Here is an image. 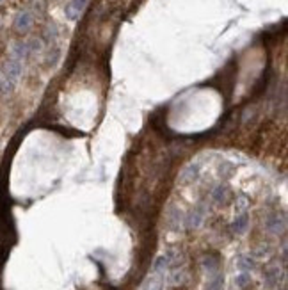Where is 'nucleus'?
<instances>
[{
  "instance_id": "39448f33",
  "label": "nucleus",
  "mask_w": 288,
  "mask_h": 290,
  "mask_svg": "<svg viewBox=\"0 0 288 290\" xmlns=\"http://www.w3.org/2000/svg\"><path fill=\"white\" fill-rule=\"evenodd\" d=\"M31 25H32V13L31 11H21V13H18V16H16V20H15L16 31L25 32V31L31 29Z\"/></svg>"
},
{
  "instance_id": "f03ea898",
  "label": "nucleus",
  "mask_w": 288,
  "mask_h": 290,
  "mask_svg": "<svg viewBox=\"0 0 288 290\" xmlns=\"http://www.w3.org/2000/svg\"><path fill=\"white\" fill-rule=\"evenodd\" d=\"M205 216H206V207L205 205H198V207H196L194 210L187 216V219H185L187 228H198V226L203 223Z\"/></svg>"
},
{
  "instance_id": "423d86ee",
  "label": "nucleus",
  "mask_w": 288,
  "mask_h": 290,
  "mask_svg": "<svg viewBox=\"0 0 288 290\" xmlns=\"http://www.w3.org/2000/svg\"><path fill=\"white\" fill-rule=\"evenodd\" d=\"M247 226H249V214L247 212H238L235 221H233L232 228L233 233H237V235H242V233L246 232Z\"/></svg>"
},
{
  "instance_id": "9b49d317",
  "label": "nucleus",
  "mask_w": 288,
  "mask_h": 290,
  "mask_svg": "<svg viewBox=\"0 0 288 290\" xmlns=\"http://www.w3.org/2000/svg\"><path fill=\"white\" fill-rule=\"evenodd\" d=\"M249 281H251V274H249V272H240V274L237 276L235 283H237V287H240V289H246Z\"/></svg>"
},
{
  "instance_id": "f8f14e48",
  "label": "nucleus",
  "mask_w": 288,
  "mask_h": 290,
  "mask_svg": "<svg viewBox=\"0 0 288 290\" xmlns=\"http://www.w3.org/2000/svg\"><path fill=\"white\" fill-rule=\"evenodd\" d=\"M0 2H2V0H0Z\"/></svg>"
},
{
  "instance_id": "20e7f679",
  "label": "nucleus",
  "mask_w": 288,
  "mask_h": 290,
  "mask_svg": "<svg viewBox=\"0 0 288 290\" xmlns=\"http://www.w3.org/2000/svg\"><path fill=\"white\" fill-rule=\"evenodd\" d=\"M199 175H201L199 164H189V166L181 171L180 180L183 181V183H192V181H196L198 178H199Z\"/></svg>"
},
{
  "instance_id": "1a4fd4ad",
  "label": "nucleus",
  "mask_w": 288,
  "mask_h": 290,
  "mask_svg": "<svg viewBox=\"0 0 288 290\" xmlns=\"http://www.w3.org/2000/svg\"><path fill=\"white\" fill-rule=\"evenodd\" d=\"M238 269H240V272H249V271L252 269V260L251 256H240L237 262Z\"/></svg>"
},
{
  "instance_id": "0eeeda50",
  "label": "nucleus",
  "mask_w": 288,
  "mask_h": 290,
  "mask_svg": "<svg viewBox=\"0 0 288 290\" xmlns=\"http://www.w3.org/2000/svg\"><path fill=\"white\" fill-rule=\"evenodd\" d=\"M164 276L165 274H155V272H151V276L144 283L143 290H164V283H165Z\"/></svg>"
},
{
  "instance_id": "f257e3e1",
  "label": "nucleus",
  "mask_w": 288,
  "mask_h": 290,
  "mask_svg": "<svg viewBox=\"0 0 288 290\" xmlns=\"http://www.w3.org/2000/svg\"><path fill=\"white\" fill-rule=\"evenodd\" d=\"M265 228H267V232L278 235V233H281L285 230V218L279 216L278 212L269 214L267 219H265Z\"/></svg>"
},
{
  "instance_id": "9d476101",
  "label": "nucleus",
  "mask_w": 288,
  "mask_h": 290,
  "mask_svg": "<svg viewBox=\"0 0 288 290\" xmlns=\"http://www.w3.org/2000/svg\"><path fill=\"white\" fill-rule=\"evenodd\" d=\"M222 289V278L219 272H216V274H212L210 281H208V289L206 290H221Z\"/></svg>"
},
{
  "instance_id": "6e6552de",
  "label": "nucleus",
  "mask_w": 288,
  "mask_h": 290,
  "mask_svg": "<svg viewBox=\"0 0 288 290\" xmlns=\"http://www.w3.org/2000/svg\"><path fill=\"white\" fill-rule=\"evenodd\" d=\"M212 201L214 203H217V205H222V203H226V199H228V189H226V185H222V183H219V185L212 191Z\"/></svg>"
},
{
  "instance_id": "7ed1b4c3",
  "label": "nucleus",
  "mask_w": 288,
  "mask_h": 290,
  "mask_svg": "<svg viewBox=\"0 0 288 290\" xmlns=\"http://www.w3.org/2000/svg\"><path fill=\"white\" fill-rule=\"evenodd\" d=\"M86 4H88V0H72L70 4L66 5V9H64V15H66V18L70 21H75L80 16V13L84 11V7H86Z\"/></svg>"
}]
</instances>
